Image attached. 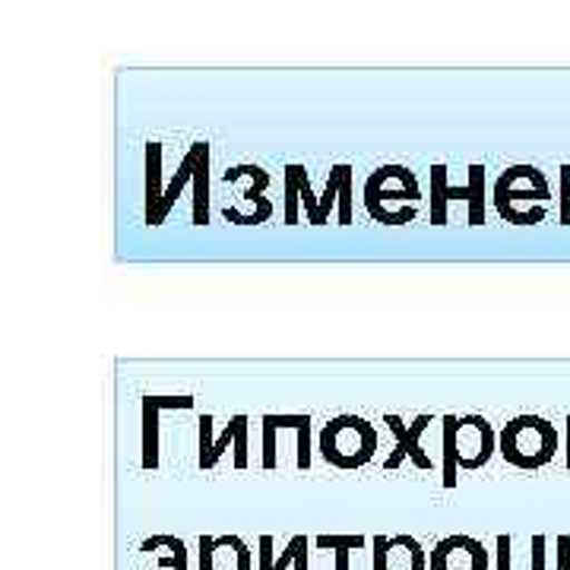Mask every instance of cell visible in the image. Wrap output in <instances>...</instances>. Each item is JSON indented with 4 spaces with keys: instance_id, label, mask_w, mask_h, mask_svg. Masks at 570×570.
Masks as SVG:
<instances>
[{
    "instance_id": "obj_1",
    "label": "cell",
    "mask_w": 570,
    "mask_h": 570,
    "mask_svg": "<svg viewBox=\"0 0 570 570\" xmlns=\"http://www.w3.org/2000/svg\"><path fill=\"white\" fill-rule=\"evenodd\" d=\"M362 204L374 223L409 225L425 204V190L406 165H377L365 178Z\"/></svg>"
},
{
    "instance_id": "obj_2",
    "label": "cell",
    "mask_w": 570,
    "mask_h": 570,
    "mask_svg": "<svg viewBox=\"0 0 570 570\" xmlns=\"http://www.w3.org/2000/svg\"><path fill=\"white\" fill-rule=\"evenodd\" d=\"M551 197L549 178L535 165H508L491 187L494 213L510 225L546 223Z\"/></svg>"
},
{
    "instance_id": "obj_3",
    "label": "cell",
    "mask_w": 570,
    "mask_h": 570,
    "mask_svg": "<svg viewBox=\"0 0 570 570\" xmlns=\"http://www.w3.org/2000/svg\"><path fill=\"white\" fill-rule=\"evenodd\" d=\"M498 453L504 456V463L523 472L549 466L558 456V425L535 412L513 415L508 425L498 431Z\"/></svg>"
},
{
    "instance_id": "obj_4",
    "label": "cell",
    "mask_w": 570,
    "mask_h": 570,
    "mask_svg": "<svg viewBox=\"0 0 570 570\" xmlns=\"http://www.w3.org/2000/svg\"><path fill=\"white\" fill-rule=\"evenodd\" d=\"M381 444V434L377 425H371L365 415H355V412H343V415H333L321 434H317V450L326 463L333 469H365Z\"/></svg>"
},
{
    "instance_id": "obj_5",
    "label": "cell",
    "mask_w": 570,
    "mask_h": 570,
    "mask_svg": "<svg viewBox=\"0 0 570 570\" xmlns=\"http://www.w3.org/2000/svg\"><path fill=\"white\" fill-rule=\"evenodd\" d=\"M209 171H213V149H209V142H190L187 153H184V159L178 163V171L171 175V181L165 184L163 206H159L153 225H163L171 216L175 204L181 200L184 187L194 190V206H190L194 225H200V228L209 225Z\"/></svg>"
},
{
    "instance_id": "obj_6",
    "label": "cell",
    "mask_w": 570,
    "mask_h": 570,
    "mask_svg": "<svg viewBox=\"0 0 570 570\" xmlns=\"http://www.w3.org/2000/svg\"><path fill=\"white\" fill-rule=\"evenodd\" d=\"M225 187L232 190V204H225L223 219L232 225H264L273 219L276 206L266 197L269 171L261 165L245 163L225 168Z\"/></svg>"
},
{
    "instance_id": "obj_7",
    "label": "cell",
    "mask_w": 570,
    "mask_h": 570,
    "mask_svg": "<svg viewBox=\"0 0 570 570\" xmlns=\"http://www.w3.org/2000/svg\"><path fill=\"white\" fill-rule=\"evenodd\" d=\"M469 181L463 187L448 181V165H431V194H428V204H431V225H448V206L463 204L469 206V225L479 228L485 225V165L472 163L466 168Z\"/></svg>"
},
{
    "instance_id": "obj_8",
    "label": "cell",
    "mask_w": 570,
    "mask_h": 570,
    "mask_svg": "<svg viewBox=\"0 0 570 570\" xmlns=\"http://www.w3.org/2000/svg\"><path fill=\"white\" fill-rule=\"evenodd\" d=\"M247 438H250V419L247 415H242V412L232 415L216 434V415L206 412L197 422V441H200L197 444V463H200V469H216L232 453L235 469H247V463H250Z\"/></svg>"
},
{
    "instance_id": "obj_9",
    "label": "cell",
    "mask_w": 570,
    "mask_h": 570,
    "mask_svg": "<svg viewBox=\"0 0 570 570\" xmlns=\"http://www.w3.org/2000/svg\"><path fill=\"white\" fill-rule=\"evenodd\" d=\"M453 441H456L460 472H479V469L489 466L491 456L498 453V428L491 425L485 415H479V412L456 415Z\"/></svg>"
},
{
    "instance_id": "obj_10",
    "label": "cell",
    "mask_w": 570,
    "mask_h": 570,
    "mask_svg": "<svg viewBox=\"0 0 570 570\" xmlns=\"http://www.w3.org/2000/svg\"><path fill=\"white\" fill-rule=\"evenodd\" d=\"M384 425H387L390 431H393V438H396V448H393V453L384 460V469H387V472H396L406 460L415 469H422V472L434 469L431 453L422 448V438H425L428 428L434 425V415L422 412V415H415L406 425V419H400L396 412H387V415H384Z\"/></svg>"
},
{
    "instance_id": "obj_11",
    "label": "cell",
    "mask_w": 570,
    "mask_h": 570,
    "mask_svg": "<svg viewBox=\"0 0 570 570\" xmlns=\"http://www.w3.org/2000/svg\"><path fill=\"white\" fill-rule=\"evenodd\" d=\"M491 554L482 546V539L453 532L434 542V549L428 551V570H489Z\"/></svg>"
},
{
    "instance_id": "obj_12",
    "label": "cell",
    "mask_w": 570,
    "mask_h": 570,
    "mask_svg": "<svg viewBox=\"0 0 570 570\" xmlns=\"http://www.w3.org/2000/svg\"><path fill=\"white\" fill-rule=\"evenodd\" d=\"M165 409H194V396H142L140 406V466L146 472L159 469V450H163V438H159V415Z\"/></svg>"
},
{
    "instance_id": "obj_13",
    "label": "cell",
    "mask_w": 570,
    "mask_h": 570,
    "mask_svg": "<svg viewBox=\"0 0 570 570\" xmlns=\"http://www.w3.org/2000/svg\"><path fill=\"white\" fill-rule=\"evenodd\" d=\"M200 570H254V551L242 535H200Z\"/></svg>"
},
{
    "instance_id": "obj_14",
    "label": "cell",
    "mask_w": 570,
    "mask_h": 570,
    "mask_svg": "<svg viewBox=\"0 0 570 570\" xmlns=\"http://www.w3.org/2000/svg\"><path fill=\"white\" fill-rule=\"evenodd\" d=\"M371 554L381 558L384 570H428V551L425 546L409 535H374L371 539Z\"/></svg>"
},
{
    "instance_id": "obj_15",
    "label": "cell",
    "mask_w": 570,
    "mask_h": 570,
    "mask_svg": "<svg viewBox=\"0 0 570 570\" xmlns=\"http://www.w3.org/2000/svg\"><path fill=\"white\" fill-rule=\"evenodd\" d=\"M336 209L340 225H352V213H355V168L348 163H340L330 168L321 194V216L324 225L330 223V213Z\"/></svg>"
},
{
    "instance_id": "obj_16",
    "label": "cell",
    "mask_w": 570,
    "mask_h": 570,
    "mask_svg": "<svg viewBox=\"0 0 570 570\" xmlns=\"http://www.w3.org/2000/svg\"><path fill=\"white\" fill-rule=\"evenodd\" d=\"M137 570H190V551H187V542L178 539V535H171V532L149 535L140 546Z\"/></svg>"
},
{
    "instance_id": "obj_17",
    "label": "cell",
    "mask_w": 570,
    "mask_h": 570,
    "mask_svg": "<svg viewBox=\"0 0 570 570\" xmlns=\"http://www.w3.org/2000/svg\"><path fill=\"white\" fill-rule=\"evenodd\" d=\"M307 549H311L307 535H292L285 542V549L276 554L273 535H261V542H257V570H311L307 568Z\"/></svg>"
},
{
    "instance_id": "obj_18",
    "label": "cell",
    "mask_w": 570,
    "mask_h": 570,
    "mask_svg": "<svg viewBox=\"0 0 570 570\" xmlns=\"http://www.w3.org/2000/svg\"><path fill=\"white\" fill-rule=\"evenodd\" d=\"M142 163H146V181H142V219L153 225L159 206H163L165 187H163V142L149 140L142 146Z\"/></svg>"
},
{
    "instance_id": "obj_19",
    "label": "cell",
    "mask_w": 570,
    "mask_h": 570,
    "mask_svg": "<svg viewBox=\"0 0 570 570\" xmlns=\"http://www.w3.org/2000/svg\"><path fill=\"white\" fill-rule=\"evenodd\" d=\"M453 428H456V415H444L441 419V441H444V463H441V482H444V489H456V482H460V463H456V441H453Z\"/></svg>"
},
{
    "instance_id": "obj_20",
    "label": "cell",
    "mask_w": 570,
    "mask_h": 570,
    "mask_svg": "<svg viewBox=\"0 0 570 570\" xmlns=\"http://www.w3.org/2000/svg\"><path fill=\"white\" fill-rule=\"evenodd\" d=\"M314 546L321 551H362L367 546L365 535H358V532H352V535H340V532H333V535H317L314 539Z\"/></svg>"
},
{
    "instance_id": "obj_21",
    "label": "cell",
    "mask_w": 570,
    "mask_h": 570,
    "mask_svg": "<svg viewBox=\"0 0 570 570\" xmlns=\"http://www.w3.org/2000/svg\"><path fill=\"white\" fill-rule=\"evenodd\" d=\"M558 223L570 225V165H561L558 178Z\"/></svg>"
},
{
    "instance_id": "obj_22",
    "label": "cell",
    "mask_w": 570,
    "mask_h": 570,
    "mask_svg": "<svg viewBox=\"0 0 570 570\" xmlns=\"http://www.w3.org/2000/svg\"><path fill=\"white\" fill-rule=\"evenodd\" d=\"M261 444H264V469H276L279 466V456H276V428L261 422Z\"/></svg>"
},
{
    "instance_id": "obj_23",
    "label": "cell",
    "mask_w": 570,
    "mask_h": 570,
    "mask_svg": "<svg viewBox=\"0 0 570 570\" xmlns=\"http://www.w3.org/2000/svg\"><path fill=\"white\" fill-rule=\"evenodd\" d=\"M510 549H513V539L508 532H501L494 539V570H510Z\"/></svg>"
},
{
    "instance_id": "obj_24",
    "label": "cell",
    "mask_w": 570,
    "mask_h": 570,
    "mask_svg": "<svg viewBox=\"0 0 570 570\" xmlns=\"http://www.w3.org/2000/svg\"><path fill=\"white\" fill-rule=\"evenodd\" d=\"M532 570H546V535H532Z\"/></svg>"
},
{
    "instance_id": "obj_25",
    "label": "cell",
    "mask_w": 570,
    "mask_h": 570,
    "mask_svg": "<svg viewBox=\"0 0 570 570\" xmlns=\"http://www.w3.org/2000/svg\"><path fill=\"white\" fill-rule=\"evenodd\" d=\"M558 570H570V539L561 535L558 539Z\"/></svg>"
},
{
    "instance_id": "obj_26",
    "label": "cell",
    "mask_w": 570,
    "mask_h": 570,
    "mask_svg": "<svg viewBox=\"0 0 570 570\" xmlns=\"http://www.w3.org/2000/svg\"><path fill=\"white\" fill-rule=\"evenodd\" d=\"M564 425H568V438H564V463H568V469H570V415Z\"/></svg>"
}]
</instances>
